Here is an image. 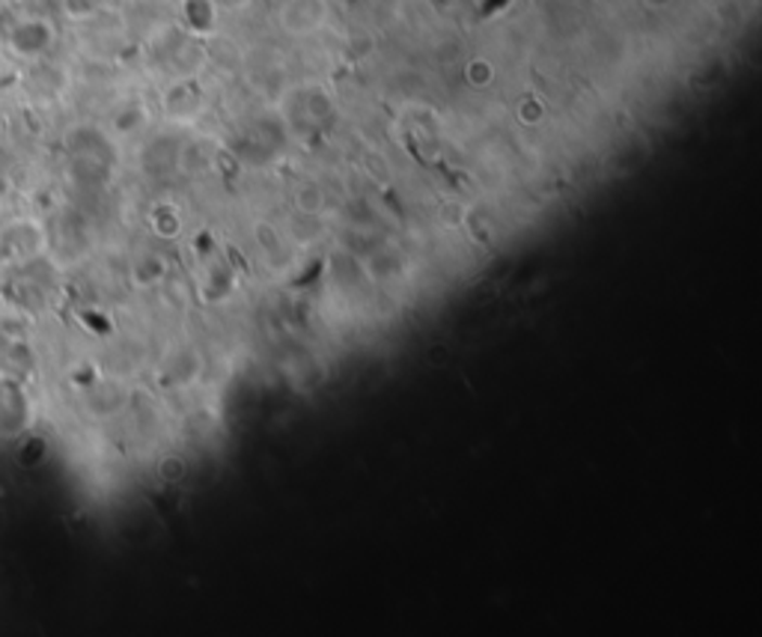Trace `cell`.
<instances>
[{"label": "cell", "mask_w": 762, "mask_h": 637, "mask_svg": "<svg viewBox=\"0 0 762 637\" xmlns=\"http://www.w3.org/2000/svg\"><path fill=\"white\" fill-rule=\"evenodd\" d=\"M48 42H51V27L46 22H22L10 36V46L24 58L39 54Z\"/></svg>", "instance_id": "1"}]
</instances>
